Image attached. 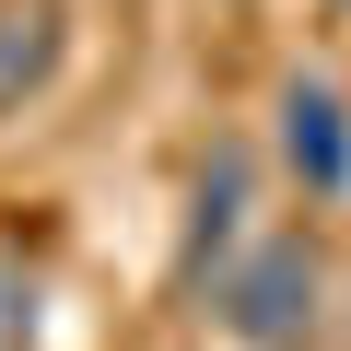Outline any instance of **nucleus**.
<instances>
[{
	"mask_svg": "<svg viewBox=\"0 0 351 351\" xmlns=\"http://www.w3.org/2000/svg\"><path fill=\"white\" fill-rule=\"evenodd\" d=\"M223 328L246 339V351H293L304 328H316V246L304 234H258L234 269H223Z\"/></svg>",
	"mask_w": 351,
	"mask_h": 351,
	"instance_id": "f257e3e1",
	"label": "nucleus"
},
{
	"mask_svg": "<svg viewBox=\"0 0 351 351\" xmlns=\"http://www.w3.org/2000/svg\"><path fill=\"white\" fill-rule=\"evenodd\" d=\"M281 152H293L304 188H339V176H351V117H339V94H328L316 71L281 82Z\"/></svg>",
	"mask_w": 351,
	"mask_h": 351,
	"instance_id": "f03ea898",
	"label": "nucleus"
},
{
	"mask_svg": "<svg viewBox=\"0 0 351 351\" xmlns=\"http://www.w3.org/2000/svg\"><path fill=\"white\" fill-rule=\"evenodd\" d=\"M47 71H59V0H12V12H0V117H12Z\"/></svg>",
	"mask_w": 351,
	"mask_h": 351,
	"instance_id": "7ed1b4c3",
	"label": "nucleus"
},
{
	"mask_svg": "<svg viewBox=\"0 0 351 351\" xmlns=\"http://www.w3.org/2000/svg\"><path fill=\"white\" fill-rule=\"evenodd\" d=\"M234 211H246V152H211V176H199V246L188 258L234 246Z\"/></svg>",
	"mask_w": 351,
	"mask_h": 351,
	"instance_id": "20e7f679",
	"label": "nucleus"
},
{
	"mask_svg": "<svg viewBox=\"0 0 351 351\" xmlns=\"http://www.w3.org/2000/svg\"><path fill=\"white\" fill-rule=\"evenodd\" d=\"M24 328H36V281L0 258V351H24Z\"/></svg>",
	"mask_w": 351,
	"mask_h": 351,
	"instance_id": "39448f33",
	"label": "nucleus"
}]
</instances>
